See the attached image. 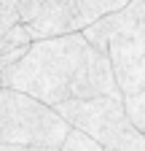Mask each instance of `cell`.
<instances>
[{
    "mask_svg": "<svg viewBox=\"0 0 145 151\" xmlns=\"http://www.w3.org/2000/svg\"><path fill=\"white\" fill-rule=\"evenodd\" d=\"M92 43L83 38L81 30L38 38L27 46V51L8 65L0 76V86H11L27 92L48 105H57L72 97L75 81L92 54Z\"/></svg>",
    "mask_w": 145,
    "mask_h": 151,
    "instance_id": "cell-1",
    "label": "cell"
},
{
    "mask_svg": "<svg viewBox=\"0 0 145 151\" xmlns=\"http://www.w3.org/2000/svg\"><path fill=\"white\" fill-rule=\"evenodd\" d=\"M70 124L48 103L27 92L0 86V143L59 148Z\"/></svg>",
    "mask_w": 145,
    "mask_h": 151,
    "instance_id": "cell-2",
    "label": "cell"
},
{
    "mask_svg": "<svg viewBox=\"0 0 145 151\" xmlns=\"http://www.w3.org/2000/svg\"><path fill=\"white\" fill-rule=\"evenodd\" d=\"M70 127L89 132L97 143L116 151H145V132L129 119L124 94L113 97H67L54 105Z\"/></svg>",
    "mask_w": 145,
    "mask_h": 151,
    "instance_id": "cell-3",
    "label": "cell"
},
{
    "mask_svg": "<svg viewBox=\"0 0 145 151\" xmlns=\"http://www.w3.org/2000/svg\"><path fill=\"white\" fill-rule=\"evenodd\" d=\"M14 11L19 14V22L30 27L32 41L81 30L78 0H16Z\"/></svg>",
    "mask_w": 145,
    "mask_h": 151,
    "instance_id": "cell-4",
    "label": "cell"
},
{
    "mask_svg": "<svg viewBox=\"0 0 145 151\" xmlns=\"http://www.w3.org/2000/svg\"><path fill=\"white\" fill-rule=\"evenodd\" d=\"M113 94H121L118 81H116V70L113 62L105 51H100L97 46L92 49L89 60L75 81V89H72V97H113Z\"/></svg>",
    "mask_w": 145,
    "mask_h": 151,
    "instance_id": "cell-5",
    "label": "cell"
},
{
    "mask_svg": "<svg viewBox=\"0 0 145 151\" xmlns=\"http://www.w3.org/2000/svg\"><path fill=\"white\" fill-rule=\"evenodd\" d=\"M126 3H129V0H78V24H81V30L86 24L97 22L100 16L124 8Z\"/></svg>",
    "mask_w": 145,
    "mask_h": 151,
    "instance_id": "cell-6",
    "label": "cell"
},
{
    "mask_svg": "<svg viewBox=\"0 0 145 151\" xmlns=\"http://www.w3.org/2000/svg\"><path fill=\"white\" fill-rule=\"evenodd\" d=\"M59 148L62 151H105L102 143H97L89 132H83L78 127H70L67 129V135H65V140H62Z\"/></svg>",
    "mask_w": 145,
    "mask_h": 151,
    "instance_id": "cell-7",
    "label": "cell"
},
{
    "mask_svg": "<svg viewBox=\"0 0 145 151\" xmlns=\"http://www.w3.org/2000/svg\"><path fill=\"white\" fill-rule=\"evenodd\" d=\"M124 105H126L129 119L137 124V129L145 132V89H140L134 94H126V97H124Z\"/></svg>",
    "mask_w": 145,
    "mask_h": 151,
    "instance_id": "cell-8",
    "label": "cell"
},
{
    "mask_svg": "<svg viewBox=\"0 0 145 151\" xmlns=\"http://www.w3.org/2000/svg\"><path fill=\"white\" fill-rule=\"evenodd\" d=\"M6 41H8L11 46H30V43H32V32H30V27H27L24 22H16V24L6 32Z\"/></svg>",
    "mask_w": 145,
    "mask_h": 151,
    "instance_id": "cell-9",
    "label": "cell"
},
{
    "mask_svg": "<svg viewBox=\"0 0 145 151\" xmlns=\"http://www.w3.org/2000/svg\"><path fill=\"white\" fill-rule=\"evenodd\" d=\"M16 22H19V14H16L14 8H8V6L0 3V35H6Z\"/></svg>",
    "mask_w": 145,
    "mask_h": 151,
    "instance_id": "cell-10",
    "label": "cell"
},
{
    "mask_svg": "<svg viewBox=\"0 0 145 151\" xmlns=\"http://www.w3.org/2000/svg\"><path fill=\"white\" fill-rule=\"evenodd\" d=\"M0 151H59V148H38V146H19V143H0Z\"/></svg>",
    "mask_w": 145,
    "mask_h": 151,
    "instance_id": "cell-11",
    "label": "cell"
},
{
    "mask_svg": "<svg viewBox=\"0 0 145 151\" xmlns=\"http://www.w3.org/2000/svg\"><path fill=\"white\" fill-rule=\"evenodd\" d=\"M11 49V43L6 41V35H0V54H3V51H8Z\"/></svg>",
    "mask_w": 145,
    "mask_h": 151,
    "instance_id": "cell-12",
    "label": "cell"
},
{
    "mask_svg": "<svg viewBox=\"0 0 145 151\" xmlns=\"http://www.w3.org/2000/svg\"><path fill=\"white\" fill-rule=\"evenodd\" d=\"M0 3H3V6H8V8H14V6H16V0H0Z\"/></svg>",
    "mask_w": 145,
    "mask_h": 151,
    "instance_id": "cell-13",
    "label": "cell"
},
{
    "mask_svg": "<svg viewBox=\"0 0 145 151\" xmlns=\"http://www.w3.org/2000/svg\"><path fill=\"white\" fill-rule=\"evenodd\" d=\"M105 151H116V148H105Z\"/></svg>",
    "mask_w": 145,
    "mask_h": 151,
    "instance_id": "cell-14",
    "label": "cell"
},
{
    "mask_svg": "<svg viewBox=\"0 0 145 151\" xmlns=\"http://www.w3.org/2000/svg\"><path fill=\"white\" fill-rule=\"evenodd\" d=\"M59 151H62V148H59Z\"/></svg>",
    "mask_w": 145,
    "mask_h": 151,
    "instance_id": "cell-15",
    "label": "cell"
}]
</instances>
